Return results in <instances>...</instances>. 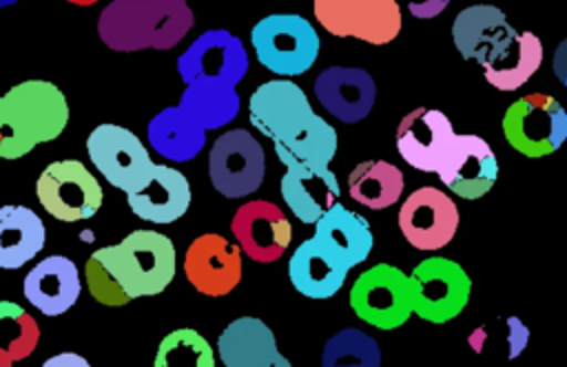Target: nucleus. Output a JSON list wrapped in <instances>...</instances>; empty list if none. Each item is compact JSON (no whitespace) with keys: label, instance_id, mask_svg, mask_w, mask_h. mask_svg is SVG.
Listing matches in <instances>:
<instances>
[{"label":"nucleus","instance_id":"f257e3e1","mask_svg":"<svg viewBox=\"0 0 567 367\" xmlns=\"http://www.w3.org/2000/svg\"><path fill=\"white\" fill-rule=\"evenodd\" d=\"M452 40L461 57L478 62L487 84L498 91L520 88L543 62L538 35L518 33L494 4L461 9L452 22Z\"/></svg>","mask_w":567,"mask_h":367},{"label":"nucleus","instance_id":"f03ea898","mask_svg":"<svg viewBox=\"0 0 567 367\" xmlns=\"http://www.w3.org/2000/svg\"><path fill=\"white\" fill-rule=\"evenodd\" d=\"M250 124L299 159L330 164L337 153V130L315 115L308 95L290 80H268L248 99Z\"/></svg>","mask_w":567,"mask_h":367},{"label":"nucleus","instance_id":"7ed1b4c3","mask_svg":"<svg viewBox=\"0 0 567 367\" xmlns=\"http://www.w3.org/2000/svg\"><path fill=\"white\" fill-rule=\"evenodd\" d=\"M195 24L186 0H113L97 18L100 40L120 53L173 49Z\"/></svg>","mask_w":567,"mask_h":367},{"label":"nucleus","instance_id":"20e7f679","mask_svg":"<svg viewBox=\"0 0 567 367\" xmlns=\"http://www.w3.org/2000/svg\"><path fill=\"white\" fill-rule=\"evenodd\" d=\"M69 124V102L49 80H24L0 95V157L20 159Z\"/></svg>","mask_w":567,"mask_h":367},{"label":"nucleus","instance_id":"39448f33","mask_svg":"<svg viewBox=\"0 0 567 367\" xmlns=\"http://www.w3.org/2000/svg\"><path fill=\"white\" fill-rule=\"evenodd\" d=\"M91 256L106 268L131 301L164 292L177 270L173 241L155 230H133L120 243L97 248Z\"/></svg>","mask_w":567,"mask_h":367},{"label":"nucleus","instance_id":"423d86ee","mask_svg":"<svg viewBox=\"0 0 567 367\" xmlns=\"http://www.w3.org/2000/svg\"><path fill=\"white\" fill-rule=\"evenodd\" d=\"M250 44L259 64L284 77L310 71L321 49L315 27L297 13H270L261 18L250 31Z\"/></svg>","mask_w":567,"mask_h":367},{"label":"nucleus","instance_id":"0eeeda50","mask_svg":"<svg viewBox=\"0 0 567 367\" xmlns=\"http://www.w3.org/2000/svg\"><path fill=\"white\" fill-rule=\"evenodd\" d=\"M408 292L412 314L427 323L441 325L456 318L465 310L472 281L456 261L430 256L423 259L408 276Z\"/></svg>","mask_w":567,"mask_h":367},{"label":"nucleus","instance_id":"6e6552de","mask_svg":"<svg viewBox=\"0 0 567 367\" xmlns=\"http://www.w3.org/2000/svg\"><path fill=\"white\" fill-rule=\"evenodd\" d=\"M503 135L520 155L540 159L563 146L567 137V115L551 95L532 93L507 106Z\"/></svg>","mask_w":567,"mask_h":367},{"label":"nucleus","instance_id":"1a4fd4ad","mask_svg":"<svg viewBox=\"0 0 567 367\" xmlns=\"http://www.w3.org/2000/svg\"><path fill=\"white\" fill-rule=\"evenodd\" d=\"M35 195L44 212L66 223L95 217L104 201L100 181L78 159L49 164L35 181Z\"/></svg>","mask_w":567,"mask_h":367},{"label":"nucleus","instance_id":"9d476101","mask_svg":"<svg viewBox=\"0 0 567 367\" xmlns=\"http://www.w3.org/2000/svg\"><path fill=\"white\" fill-rule=\"evenodd\" d=\"M312 13L334 38L388 44L401 31L396 0H312Z\"/></svg>","mask_w":567,"mask_h":367},{"label":"nucleus","instance_id":"9b49d317","mask_svg":"<svg viewBox=\"0 0 567 367\" xmlns=\"http://www.w3.org/2000/svg\"><path fill=\"white\" fill-rule=\"evenodd\" d=\"M350 307L368 325L396 329L412 316L408 274L390 263H377L361 272L350 287Z\"/></svg>","mask_w":567,"mask_h":367},{"label":"nucleus","instance_id":"f8f14e48","mask_svg":"<svg viewBox=\"0 0 567 367\" xmlns=\"http://www.w3.org/2000/svg\"><path fill=\"white\" fill-rule=\"evenodd\" d=\"M86 153L100 175L126 195L140 190L153 168L142 139L117 124L95 126L86 137Z\"/></svg>","mask_w":567,"mask_h":367},{"label":"nucleus","instance_id":"ddd939ff","mask_svg":"<svg viewBox=\"0 0 567 367\" xmlns=\"http://www.w3.org/2000/svg\"><path fill=\"white\" fill-rule=\"evenodd\" d=\"M266 172L261 144L244 128L219 135L208 153V177L213 188L226 199L252 195Z\"/></svg>","mask_w":567,"mask_h":367},{"label":"nucleus","instance_id":"4468645a","mask_svg":"<svg viewBox=\"0 0 567 367\" xmlns=\"http://www.w3.org/2000/svg\"><path fill=\"white\" fill-rule=\"evenodd\" d=\"M275 155L286 168L279 181L286 206L301 223H315L341 195L334 172L328 164L295 157L281 144H275Z\"/></svg>","mask_w":567,"mask_h":367},{"label":"nucleus","instance_id":"2eb2a0df","mask_svg":"<svg viewBox=\"0 0 567 367\" xmlns=\"http://www.w3.org/2000/svg\"><path fill=\"white\" fill-rule=\"evenodd\" d=\"M177 71L184 84L208 80L237 86L248 71V53L244 42L228 29H208L177 57Z\"/></svg>","mask_w":567,"mask_h":367},{"label":"nucleus","instance_id":"dca6fc26","mask_svg":"<svg viewBox=\"0 0 567 367\" xmlns=\"http://www.w3.org/2000/svg\"><path fill=\"white\" fill-rule=\"evenodd\" d=\"M434 172L450 192L472 201L492 190L498 179V161L483 137L454 133Z\"/></svg>","mask_w":567,"mask_h":367},{"label":"nucleus","instance_id":"f3484780","mask_svg":"<svg viewBox=\"0 0 567 367\" xmlns=\"http://www.w3.org/2000/svg\"><path fill=\"white\" fill-rule=\"evenodd\" d=\"M458 228L456 203L439 188L423 186L408 195L399 210V230L403 239L423 252L447 245Z\"/></svg>","mask_w":567,"mask_h":367},{"label":"nucleus","instance_id":"a211bd4d","mask_svg":"<svg viewBox=\"0 0 567 367\" xmlns=\"http://www.w3.org/2000/svg\"><path fill=\"white\" fill-rule=\"evenodd\" d=\"M237 245L257 263H275L292 241V226L284 210L264 199L241 203L230 221Z\"/></svg>","mask_w":567,"mask_h":367},{"label":"nucleus","instance_id":"6ab92c4d","mask_svg":"<svg viewBox=\"0 0 567 367\" xmlns=\"http://www.w3.org/2000/svg\"><path fill=\"white\" fill-rule=\"evenodd\" d=\"M184 274L199 294L224 296L241 281V250L221 234H199L186 248Z\"/></svg>","mask_w":567,"mask_h":367},{"label":"nucleus","instance_id":"aec40b11","mask_svg":"<svg viewBox=\"0 0 567 367\" xmlns=\"http://www.w3.org/2000/svg\"><path fill=\"white\" fill-rule=\"evenodd\" d=\"M454 137L452 122L436 108L419 106L396 126V150L416 170L434 172Z\"/></svg>","mask_w":567,"mask_h":367},{"label":"nucleus","instance_id":"412c9836","mask_svg":"<svg viewBox=\"0 0 567 367\" xmlns=\"http://www.w3.org/2000/svg\"><path fill=\"white\" fill-rule=\"evenodd\" d=\"M315 95L330 115L354 124L370 115L377 99V84L359 66H328L315 80Z\"/></svg>","mask_w":567,"mask_h":367},{"label":"nucleus","instance_id":"4be33fe9","mask_svg":"<svg viewBox=\"0 0 567 367\" xmlns=\"http://www.w3.org/2000/svg\"><path fill=\"white\" fill-rule=\"evenodd\" d=\"M82 283L78 265L62 254H51L35 263L24 281V298L44 316H60L80 298Z\"/></svg>","mask_w":567,"mask_h":367},{"label":"nucleus","instance_id":"5701e85b","mask_svg":"<svg viewBox=\"0 0 567 367\" xmlns=\"http://www.w3.org/2000/svg\"><path fill=\"white\" fill-rule=\"evenodd\" d=\"M217 354L226 367H290L277 349L272 329L255 316H239L217 338Z\"/></svg>","mask_w":567,"mask_h":367},{"label":"nucleus","instance_id":"b1692460","mask_svg":"<svg viewBox=\"0 0 567 367\" xmlns=\"http://www.w3.org/2000/svg\"><path fill=\"white\" fill-rule=\"evenodd\" d=\"M312 239L348 270L363 263L374 245L370 223L348 210L339 199L315 221Z\"/></svg>","mask_w":567,"mask_h":367},{"label":"nucleus","instance_id":"393cba45","mask_svg":"<svg viewBox=\"0 0 567 367\" xmlns=\"http://www.w3.org/2000/svg\"><path fill=\"white\" fill-rule=\"evenodd\" d=\"M131 212L151 223H173L186 214L190 206L188 179L164 164H153L140 190L126 195Z\"/></svg>","mask_w":567,"mask_h":367},{"label":"nucleus","instance_id":"a878e982","mask_svg":"<svg viewBox=\"0 0 567 367\" xmlns=\"http://www.w3.org/2000/svg\"><path fill=\"white\" fill-rule=\"evenodd\" d=\"M288 276L292 287L308 296V298H330L334 296L346 279H348V268L334 261L312 237L301 241L290 261H288Z\"/></svg>","mask_w":567,"mask_h":367},{"label":"nucleus","instance_id":"bb28decb","mask_svg":"<svg viewBox=\"0 0 567 367\" xmlns=\"http://www.w3.org/2000/svg\"><path fill=\"white\" fill-rule=\"evenodd\" d=\"M146 135L155 153L177 164L195 159L206 144V130L179 106H166L153 115Z\"/></svg>","mask_w":567,"mask_h":367},{"label":"nucleus","instance_id":"cd10ccee","mask_svg":"<svg viewBox=\"0 0 567 367\" xmlns=\"http://www.w3.org/2000/svg\"><path fill=\"white\" fill-rule=\"evenodd\" d=\"M47 241L42 219L27 206H0V268L18 270L31 261Z\"/></svg>","mask_w":567,"mask_h":367},{"label":"nucleus","instance_id":"c85d7f7f","mask_svg":"<svg viewBox=\"0 0 567 367\" xmlns=\"http://www.w3.org/2000/svg\"><path fill=\"white\" fill-rule=\"evenodd\" d=\"M177 106L204 130H213L230 124L237 117L239 95L235 86L208 80H193L186 84Z\"/></svg>","mask_w":567,"mask_h":367},{"label":"nucleus","instance_id":"c756f323","mask_svg":"<svg viewBox=\"0 0 567 367\" xmlns=\"http://www.w3.org/2000/svg\"><path fill=\"white\" fill-rule=\"evenodd\" d=\"M403 172L383 159L357 164L348 175V195L372 210L390 208L401 199Z\"/></svg>","mask_w":567,"mask_h":367},{"label":"nucleus","instance_id":"7c9ffc66","mask_svg":"<svg viewBox=\"0 0 567 367\" xmlns=\"http://www.w3.org/2000/svg\"><path fill=\"white\" fill-rule=\"evenodd\" d=\"M40 340L35 318L13 301H0V367H9L33 354Z\"/></svg>","mask_w":567,"mask_h":367},{"label":"nucleus","instance_id":"2f4dec72","mask_svg":"<svg viewBox=\"0 0 567 367\" xmlns=\"http://www.w3.org/2000/svg\"><path fill=\"white\" fill-rule=\"evenodd\" d=\"M153 363L155 367H213L215 354L197 329L179 327L159 340Z\"/></svg>","mask_w":567,"mask_h":367},{"label":"nucleus","instance_id":"473e14b6","mask_svg":"<svg viewBox=\"0 0 567 367\" xmlns=\"http://www.w3.org/2000/svg\"><path fill=\"white\" fill-rule=\"evenodd\" d=\"M323 367H379L381 365V347L379 343L357 327H346L332 334L321 354Z\"/></svg>","mask_w":567,"mask_h":367},{"label":"nucleus","instance_id":"72a5a7b5","mask_svg":"<svg viewBox=\"0 0 567 367\" xmlns=\"http://www.w3.org/2000/svg\"><path fill=\"white\" fill-rule=\"evenodd\" d=\"M84 274H86V285H89V292L91 296L102 303V305H109V307H120V305H126L131 298L126 296V292L120 287V283L106 272V268L89 256L86 261V268H84Z\"/></svg>","mask_w":567,"mask_h":367},{"label":"nucleus","instance_id":"f704fd0d","mask_svg":"<svg viewBox=\"0 0 567 367\" xmlns=\"http://www.w3.org/2000/svg\"><path fill=\"white\" fill-rule=\"evenodd\" d=\"M452 0H408V11L419 20H432L447 9Z\"/></svg>","mask_w":567,"mask_h":367},{"label":"nucleus","instance_id":"c9c22d12","mask_svg":"<svg viewBox=\"0 0 567 367\" xmlns=\"http://www.w3.org/2000/svg\"><path fill=\"white\" fill-rule=\"evenodd\" d=\"M44 367H89V360L75 352H60L44 360Z\"/></svg>","mask_w":567,"mask_h":367},{"label":"nucleus","instance_id":"e433bc0d","mask_svg":"<svg viewBox=\"0 0 567 367\" xmlns=\"http://www.w3.org/2000/svg\"><path fill=\"white\" fill-rule=\"evenodd\" d=\"M64 2H69V4H75V7H91V4H95L97 0H64Z\"/></svg>","mask_w":567,"mask_h":367},{"label":"nucleus","instance_id":"4c0bfd02","mask_svg":"<svg viewBox=\"0 0 567 367\" xmlns=\"http://www.w3.org/2000/svg\"><path fill=\"white\" fill-rule=\"evenodd\" d=\"M16 2H18V0H0V9H2V7H11V4H16Z\"/></svg>","mask_w":567,"mask_h":367}]
</instances>
